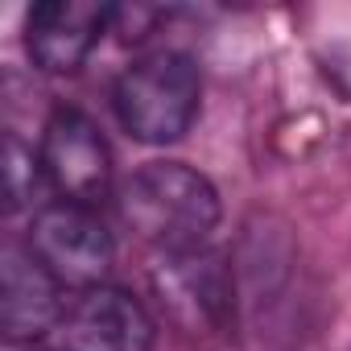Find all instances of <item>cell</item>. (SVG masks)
Masks as SVG:
<instances>
[{
  "label": "cell",
  "instance_id": "ba28073f",
  "mask_svg": "<svg viewBox=\"0 0 351 351\" xmlns=\"http://www.w3.org/2000/svg\"><path fill=\"white\" fill-rule=\"evenodd\" d=\"M0 261H5V339L38 343L62 326V281L21 244H9Z\"/></svg>",
  "mask_w": 351,
  "mask_h": 351
},
{
  "label": "cell",
  "instance_id": "3957f363",
  "mask_svg": "<svg viewBox=\"0 0 351 351\" xmlns=\"http://www.w3.org/2000/svg\"><path fill=\"white\" fill-rule=\"evenodd\" d=\"M153 293L165 310V318L195 335H223L236 318V281L219 252L195 248V252H165L153 265Z\"/></svg>",
  "mask_w": 351,
  "mask_h": 351
},
{
  "label": "cell",
  "instance_id": "6da1fadb",
  "mask_svg": "<svg viewBox=\"0 0 351 351\" xmlns=\"http://www.w3.org/2000/svg\"><path fill=\"white\" fill-rule=\"evenodd\" d=\"M120 219L153 244L161 256L165 252H195L207 248L211 232L219 228V191L211 178L186 161H149L120 186Z\"/></svg>",
  "mask_w": 351,
  "mask_h": 351
},
{
  "label": "cell",
  "instance_id": "52a82bcc",
  "mask_svg": "<svg viewBox=\"0 0 351 351\" xmlns=\"http://www.w3.org/2000/svg\"><path fill=\"white\" fill-rule=\"evenodd\" d=\"M112 29V9L95 0H46L25 17V50L46 75H75Z\"/></svg>",
  "mask_w": 351,
  "mask_h": 351
},
{
  "label": "cell",
  "instance_id": "7a4b0ae2",
  "mask_svg": "<svg viewBox=\"0 0 351 351\" xmlns=\"http://www.w3.org/2000/svg\"><path fill=\"white\" fill-rule=\"evenodd\" d=\"M203 79L191 54L157 50L136 58L112 87V104L120 124L145 145L182 141L199 116Z\"/></svg>",
  "mask_w": 351,
  "mask_h": 351
},
{
  "label": "cell",
  "instance_id": "9c48e42d",
  "mask_svg": "<svg viewBox=\"0 0 351 351\" xmlns=\"http://www.w3.org/2000/svg\"><path fill=\"white\" fill-rule=\"evenodd\" d=\"M42 182H46V173H42L38 153L29 145H21L17 132H9V141H5V191H9V207L17 211V207L34 203Z\"/></svg>",
  "mask_w": 351,
  "mask_h": 351
},
{
  "label": "cell",
  "instance_id": "277c9868",
  "mask_svg": "<svg viewBox=\"0 0 351 351\" xmlns=\"http://www.w3.org/2000/svg\"><path fill=\"white\" fill-rule=\"evenodd\" d=\"M25 248L62 285H75V289L104 285V277L112 273V261H116V244H112V232L104 228V219L91 207L66 203V199L46 203L34 215Z\"/></svg>",
  "mask_w": 351,
  "mask_h": 351
},
{
  "label": "cell",
  "instance_id": "30bf717a",
  "mask_svg": "<svg viewBox=\"0 0 351 351\" xmlns=\"http://www.w3.org/2000/svg\"><path fill=\"white\" fill-rule=\"evenodd\" d=\"M29 351H46V347H29Z\"/></svg>",
  "mask_w": 351,
  "mask_h": 351
},
{
  "label": "cell",
  "instance_id": "5b68a950",
  "mask_svg": "<svg viewBox=\"0 0 351 351\" xmlns=\"http://www.w3.org/2000/svg\"><path fill=\"white\" fill-rule=\"evenodd\" d=\"M38 161L46 173V186L58 191L66 203L91 207L112 191V149L99 124L79 108L50 112L38 145Z\"/></svg>",
  "mask_w": 351,
  "mask_h": 351
},
{
  "label": "cell",
  "instance_id": "8992f818",
  "mask_svg": "<svg viewBox=\"0 0 351 351\" xmlns=\"http://www.w3.org/2000/svg\"><path fill=\"white\" fill-rule=\"evenodd\" d=\"M62 351H149L153 318L120 285L83 289L62 314Z\"/></svg>",
  "mask_w": 351,
  "mask_h": 351
}]
</instances>
